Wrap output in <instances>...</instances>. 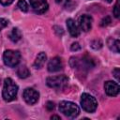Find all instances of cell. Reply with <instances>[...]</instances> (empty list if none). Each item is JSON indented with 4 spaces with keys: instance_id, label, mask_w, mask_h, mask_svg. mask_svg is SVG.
I'll use <instances>...</instances> for the list:
<instances>
[{
    "instance_id": "cell-28",
    "label": "cell",
    "mask_w": 120,
    "mask_h": 120,
    "mask_svg": "<svg viewBox=\"0 0 120 120\" xmlns=\"http://www.w3.org/2000/svg\"><path fill=\"white\" fill-rule=\"evenodd\" d=\"M51 118L52 119H58V120H60V116H58V115H52Z\"/></svg>"
},
{
    "instance_id": "cell-1",
    "label": "cell",
    "mask_w": 120,
    "mask_h": 120,
    "mask_svg": "<svg viewBox=\"0 0 120 120\" xmlns=\"http://www.w3.org/2000/svg\"><path fill=\"white\" fill-rule=\"evenodd\" d=\"M18 93V85L11 78H6L2 91V97L6 101H11L16 98Z\"/></svg>"
},
{
    "instance_id": "cell-24",
    "label": "cell",
    "mask_w": 120,
    "mask_h": 120,
    "mask_svg": "<svg viewBox=\"0 0 120 120\" xmlns=\"http://www.w3.org/2000/svg\"><path fill=\"white\" fill-rule=\"evenodd\" d=\"M55 1L58 5H61V6H64V7H67L68 5V3L70 2L69 0H55Z\"/></svg>"
},
{
    "instance_id": "cell-2",
    "label": "cell",
    "mask_w": 120,
    "mask_h": 120,
    "mask_svg": "<svg viewBox=\"0 0 120 120\" xmlns=\"http://www.w3.org/2000/svg\"><path fill=\"white\" fill-rule=\"evenodd\" d=\"M59 111L64 115L69 118H75L80 113V109L78 105L71 101H61L59 104Z\"/></svg>"
},
{
    "instance_id": "cell-3",
    "label": "cell",
    "mask_w": 120,
    "mask_h": 120,
    "mask_svg": "<svg viewBox=\"0 0 120 120\" xmlns=\"http://www.w3.org/2000/svg\"><path fill=\"white\" fill-rule=\"evenodd\" d=\"M81 106L85 112H94L98 107V101L90 94L83 93L81 97Z\"/></svg>"
},
{
    "instance_id": "cell-11",
    "label": "cell",
    "mask_w": 120,
    "mask_h": 120,
    "mask_svg": "<svg viewBox=\"0 0 120 120\" xmlns=\"http://www.w3.org/2000/svg\"><path fill=\"white\" fill-rule=\"evenodd\" d=\"M63 68V62L60 57H53L48 63V70L50 72H57Z\"/></svg>"
},
{
    "instance_id": "cell-21",
    "label": "cell",
    "mask_w": 120,
    "mask_h": 120,
    "mask_svg": "<svg viewBox=\"0 0 120 120\" xmlns=\"http://www.w3.org/2000/svg\"><path fill=\"white\" fill-rule=\"evenodd\" d=\"M8 20H6L4 18H0V31L8 25Z\"/></svg>"
},
{
    "instance_id": "cell-4",
    "label": "cell",
    "mask_w": 120,
    "mask_h": 120,
    "mask_svg": "<svg viewBox=\"0 0 120 120\" xmlns=\"http://www.w3.org/2000/svg\"><path fill=\"white\" fill-rule=\"evenodd\" d=\"M47 85L54 89H63L68 85V79L65 75H57L48 77L46 80Z\"/></svg>"
},
{
    "instance_id": "cell-18",
    "label": "cell",
    "mask_w": 120,
    "mask_h": 120,
    "mask_svg": "<svg viewBox=\"0 0 120 120\" xmlns=\"http://www.w3.org/2000/svg\"><path fill=\"white\" fill-rule=\"evenodd\" d=\"M17 6H18V8L22 11H23V12H27L28 11V5H27V3H26L25 0H19Z\"/></svg>"
},
{
    "instance_id": "cell-29",
    "label": "cell",
    "mask_w": 120,
    "mask_h": 120,
    "mask_svg": "<svg viewBox=\"0 0 120 120\" xmlns=\"http://www.w3.org/2000/svg\"><path fill=\"white\" fill-rule=\"evenodd\" d=\"M106 1H107V2H108V3H111V2H112V0H106Z\"/></svg>"
},
{
    "instance_id": "cell-26",
    "label": "cell",
    "mask_w": 120,
    "mask_h": 120,
    "mask_svg": "<svg viewBox=\"0 0 120 120\" xmlns=\"http://www.w3.org/2000/svg\"><path fill=\"white\" fill-rule=\"evenodd\" d=\"M14 0H0V4H2L3 6H8L10 5Z\"/></svg>"
},
{
    "instance_id": "cell-9",
    "label": "cell",
    "mask_w": 120,
    "mask_h": 120,
    "mask_svg": "<svg viewBox=\"0 0 120 120\" xmlns=\"http://www.w3.org/2000/svg\"><path fill=\"white\" fill-rule=\"evenodd\" d=\"M104 90H105V93L108 96L115 97L119 94L120 88H119V85H118L117 82H112V81H107L104 83Z\"/></svg>"
},
{
    "instance_id": "cell-13",
    "label": "cell",
    "mask_w": 120,
    "mask_h": 120,
    "mask_svg": "<svg viewBox=\"0 0 120 120\" xmlns=\"http://www.w3.org/2000/svg\"><path fill=\"white\" fill-rule=\"evenodd\" d=\"M107 45L109 47V49L111 51H112L113 52L118 53L120 51V42L118 39L112 38H109L107 39Z\"/></svg>"
},
{
    "instance_id": "cell-22",
    "label": "cell",
    "mask_w": 120,
    "mask_h": 120,
    "mask_svg": "<svg viewBox=\"0 0 120 120\" xmlns=\"http://www.w3.org/2000/svg\"><path fill=\"white\" fill-rule=\"evenodd\" d=\"M70 49H71V51H75V52H77V51H79V50L81 49V45H80L78 42H74V43L71 44Z\"/></svg>"
},
{
    "instance_id": "cell-5",
    "label": "cell",
    "mask_w": 120,
    "mask_h": 120,
    "mask_svg": "<svg viewBox=\"0 0 120 120\" xmlns=\"http://www.w3.org/2000/svg\"><path fill=\"white\" fill-rule=\"evenodd\" d=\"M3 60L6 66L13 68L19 64L21 60V53L18 51L7 50L3 54Z\"/></svg>"
},
{
    "instance_id": "cell-14",
    "label": "cell",
    "mask_w": 120,
    "mask_h": 120,
    "mask_svg": "<svg viewBox=\"0 0 120 120\" xmlns=\"http://www.w3.org/2000/svg\"><path fill=\"white\" fill-rule=\"evenodd\" d=\"M46 60H47V55H46V53L43 52H39V53L38 54L36 60H35V62H34V67H35L36 68H42L43 65L45 64Z\"/></svg>"
},
{
    "instance_id": "cell-25",
    "label": "cell",
    "mask_w": 120,
    "mask_h": 120,
    "mask_svg": "<svg viewBox=\"0 0 120 120\" xmlns=\"http://www.w3.org/2000/svg\"><path fill=\"white\" fill-rule=\"evenodd\" d=\"M46 108H47V110H49V111L53 110V109H54V103L52 102V101H48V102H47V105H46Z\"/></svg>"
},
{
    "instance_id": "cell-10",
    "label": "cell",
    "mask_w": 120,
    "mask_h": 120,
    "mask_svg": "<svg viewBox=\"0 0 120 120\" xmlns=\"http://www.w3.org/2000/svg\"><path fill=\"white\" fill-rule=\"evenodd\" d=\"M79 26L80 28L84 31V32H87L91 29L92 27V22H93V19L90 15L88 14H83L82 15L80 18H79Z\"/></svg>"
},
{
    "instance_id": "cell-15",
    "label": "cell",
    "mask_w": 120,
    "mask_h": 120,
    "mask_svg": "<svg viewBox=\"0 0 120 120\" xmlns=\"http://www.w3.org/2000/svg\"><path fill=\"white\" fill-rule=\"evenodd\" d=\"M8 38L13 42H18L22 38V33L18 28H13L8 34Z\"/></svg>"
},
{
    "instance_id": "cell-7",
    "label": "cell",
    "mask_w": 120,
    "mask_h": 120,
    "mask_svg": "<svg viewBox=\"0 0 120 120\" xmlns=\"http://www.w3.org/2000/svg\"><path fill=\"white\" fill-rule=\"evenodd\" d=\"M22 97H23L24 101L27 104L33 105V104H35V103L38 102V100L39 98V94H38V91H36L33 88H26L23 91Z\"/></svg>"
},
{
    "instance_id": "cell-16",
    "label": "cell",
    "mask_w": 120,
    "mask_h": 120,
    "mask_svg": "<svg viewBox=\"0 0 120 120\" xmlns=\"http://www.w3.org/2000/svg\"><path fill=\"white\" fill-rule=\"evenodd\" d=\"M17 75L21 79H25L30 75V71L25 66H20L17 69Z\"/></svg>"
},
{
    "instance_id": "cell-23",
    "label": "cell",
    "mask_w": 120,
    "mask_h": 120,
    "mask_svg": "<svg viewBox=\"0 0 120 120\" xmlns=\"http://www.w3.org/2000/svg\"><path fill=\"white\" fill-rule=\"evenodd\" d=\"M112 74H113V76H114V78L117 80V81H119V75H120V69L118 68H114L113 70H112Z\"/></svg>"
},
{
    "instance_id": "cell-8",
    "label": "cell",
    "mask_w": 120,
    "mask_h": 120,
    "mask_svg": "<svg viewBox=\"0 0 120 120\" xmlns=\"http://www.w3.org/2000/svg\"><path fill=\"white\" fill-rule=\"evenodd\" d=\"M29 1L32 8L37 13H39V14L44 13L49 8L47 0H29Z\"/></svg>"
},
{
    "instance_id": "cell-20",
    "label": "cell",
    "mask_w": 120,
    "mask_h": 120,
    "mask_svg": "<svg viewBox=\"0 0 120 120\" xmlns=\"http://www.w3.org/2000/svg\"><path fill=\"white\" fill-rule=\"evenodd\" d=\"M111 22V18L109 16H106L105 18H103L100 22V25L101 26H107L109 23Z\"/></svg>"
},
{
    "instance_id": "cell-6",
    "label": "cell",
    "mask_w": 120,
    "mask_h": 120,
    "mask_svg": "<svg viewBox=\"0 0 120 120\" xmlns=\"http://www.w3.org/2000/svg\"><path fill=\"white\" fill-rule=\"evenodd\" d=\"M70 66L73 68H87L90 69L95 66L93 60L88 56H83L82 59L79 57H71L70 58Z\"/></svg>"
},
{
    "instance_id": "cell-27",
    "label": "cell",
    "mask_w": 120,
    "mask_h": 120,
    "mask_svg": "<svg viewBox=\"0 0 120 120\" xmlns=\"http://www.w3.org/2000/svg\"><path fill=\"white\" fill-rule=\"evenodd\" d=\"M53 28L57 29V30H55V32H57V35H58V36L63 35V29H62V27H59V26H54Z\"/></svg>"
},
{
    "instance_id": "cell-19",
    "label": "cell",
    "mask_w": 120,
    "mask_h": 120,
    "mask_svg": "<svg viewBox=\"0 0 120 120\" xmlns=\"http://www.w3.org/2000/svg\"><path fill=\"white\" fill-rule=\"evenodd\" d=\"M113 15L115 18H118L120 15V11H119V0H117L114 8H113Z\"/></svg>"
},
{
    "instance_id": "cell-12",
    "label": "cell",
    "mask_w": 120,
    "mask_h": 120,
    "mask_svg": "<svg viewBox=\"0 0 120 120\" xmlns=\"http://www.w3.org/2000/svg\"><path fill=\"white\" fill-rule=\"evenodd\" d=\"M67 27H68V30L70 34L71 37L73 38H77L80 34V31H79V28L77 26V24L75 23V21L72 20V19H68L67 20Z\"/></svg>"
},
{
    "instance_id": "cell-17",
    "label": "cell",
    "mask_w": 120,
    "mask_h": 120,
    "mask_svg": "<svg viewBox=\"0 0 120 120\" xmlns=\"http://www.w3.org/2000/svg\"><path fill=\"white\" fill-rule=\"evenodd\" d=\"M102 41L99 39V38H96V39H93L91 42H90V46L95 49V50H98L102 47Z\"/></svg>"
}]
</instances>
